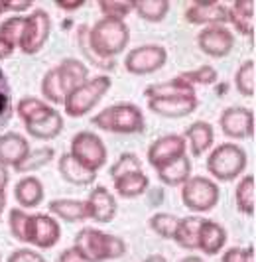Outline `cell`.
I'll list each match as a JSON object with an SVG mask.
<instances>
[{"instance_id":"cell-38","label":"cell","mask_w":256,"mask_h":262,"mask_svg":"<svg viewBox=\"0 0 256 262\" xmlns=\"http://www.w3.org/2000/svg\"><path fill=\"white\" fill-rule=\"evenodd\" d=\"M77 46L81 53L85 55V59L89 61L91 66L99 67V69H113V59H101L99 55H95V52L91 50L89 46V26L87 24H81L77 28Z\"/></svg>"},{"instance_id":"cell-33","label":"cell","mask_w":256,"mask_h":262,"mask_svg":"<svg viewBox=\"0 0 256 262\" xmlns=\"http://www.w3.org/2000/svg\"><path fill=\"white\" fill-rule=\"evenodd\" d=\"M234 87L243 97L252 99L256 95V61L254 59H246L243 61L237 73H234Z\"/></svg>"},{"instance_id":"cell-16","label":"cell","mask_w":256,"mask_h":262,"mask_svg":"<svg viewBox=\"0 0 256 262\" xmlns=\"http://www.w3.org/2000/svg\"><path fill=\"white\" fill-rule=\"evenodd\" d=\"M30 142L24 134L16 130L0 132V166L16 170L30 152Z\"/></svg>"},{"instance_id":"cell-42","label":"cell","mask_w":256,"mask_h":262,"mask_svg":"<svg viewBox=\"0 0 256 262\" xmlns=\"http://www.w3.org/2000/svg\"><path fill=\"white\" fill-rule=\"evenodd\" d=\"M22 28H24V16H8L0 22V38L6 39L14 48H18Z\"/></svg>"},{"instance_id":"cell-32","label":"cell","mask_w":256,"mask_h":262,"mask_svg":"<svg viewBox=\"0 0 256 262\" xmlns=\"http://www.w3.org/2000/svg\"><path fill=\"white\" fill-rule=\"evenodd\" d=\"M55 158V150L51 146H39V148H30L28 156L22 160V164L16 168L18 173L24 176H32L34 171H38L39 168L48 166L51 160Z\"/></svg>"},{"instance_id":"cell-26","label":"cell","mask_w":256,"mask_h":262,"mask_svg":"<svg viewBox=\"0 0 256 262\" xmlns=\"http://www.w3.org/2000/svg\"><path fill=\"white\" fill-rule=\"evenodd\" d=\"M51 111H53V106L48 105V103H46L44 99H39V97H24V99H20V101L14 105V113H16L18 118L24 122V126L44 120Z\"/></svg>"},{"instance_id":"cell-10","label":"cell","mask_w":256,"mask_h":262,"mask_svg":"<svg viewBox=\"0 0 256 262\" xmlns=\"http://www.w3.org/2000/svg\"><path fill=\"white\" fill-rule=\"evenodd\" d=\"M167 61V50L160 43H144L132 48L124 57V69L132 75H150L160 71Z\"/></svg>"},{"instance_id":"cell-8","label":"cell","mask_w":256,"mask_h":262,"mask_svg":"<svg viewBox=\"0 0 256 262\" xmlns=\"http://www.w3.org/2000/svg\"><path fill=\"white\" fill-rule=\"evenodd\" d=\"M51 34V18L50 14L41 8H36L32 12L24 16V28H22V36L18 41V48L26 55H36L44 50V46L48 43Z\"/></svg>"},{"instance_id":"cell-12","label":"cell","mask_w":256,"mask_h":262,"mask_svg":"<svg viewBox=\"0 0 256 262\" xmlns=\"http://www.w3.org/2000/svg\"><path fill=\"white\" fill-rule=\"evenodd\" d=\"M187 154V144L181 134H164L156 138L148 148V164L154 170H160L167 166L169 162Z\"/></svg>"},{"instance_id":"cell-34","label":"cell","mask_w":256,"mask_h":262,"mask_svg":"<svg viewBox=\"0 0 256 262\" xmlns=\"http://www.w3.org/2000/svg\"><path fill=\"white\" fill-rule=\"evenodd\" d=\"M39 89H41V99L48 105H63L65 93H63V87H61V81L57 77V69L55 67H51V69L46 71Z\"/></svg>"},{"instance_id":"cell-56","label":"cell","mask_w":256,"mask_h":262,"mask_svg":"<svg viewBox=\"0 0 256 262\" xmlns=\"http://www.w3.org/2000/svg\"><path fill=\"white\" fill-rule=\"evenodd\" d=\"M0 262H2V256H0Z\"/></svg>"},{"instance_id":"cell-13","label":"cell","mask_w":256,"mask_h":262,"mask_svg":"<svg viewBox=\"0 0 256 262\" xmlns=\"http://www.w3.org/2000/svg\"><path fill=\"white\" fill-rule=\"evenodd\" d=\"M197 48L209 57H227L234 48V34L229 26H207L197 34Z\"/></svg>"},{"instance_id":"cell-23","label":"cell","mask_w":256,"mask_h":262,"mask_svg":"<svg viewBox=\"0 0 256 262\" xmlns=\"http://www.w3.org/2000/svg\"><path fill=\"white\" fill-rule=\"evenodd\" d=\"M57 170H59V176L63 178L67 184H71V185H91L97 180V171L85 168V166H83L81 162H77L69 152H65V154L59 156Z\"/></svg>"},{"instance_id":"cell-44","label":"cell","mask_w":256,"mask_h":262,"mask_svg":"<svg viewBox=\"0 0 256 262\" xmlns=\"http://www.w3.org/2000/svg\"><path fill=\"white\" fill-rule=\"evenodd\" d=\"M6 262H48L44 258V254L36 249H16L8 256Z\"/></svg>"},{"instance_id":"cell-1","label":"cell","mask_w":256,"mask_h":262,"mask_svg":"<svg viewBox=\"0 0 256 262\" xmlns=\"http://www.w3.org/2000/svg\"><path fill=\"white\" fill-rule=\"evenodd\" d=\"M73 249L83 262L116 260L126 254V243L116 235L102 233L95 227H83L75 235Z\"/></svg>"},{"instance_id":"cell-7","label":"cell","mask_w":256,"mask_h":262,"mask_svg":"<svg viewBox=\"0 0 256 262\" xmlns=\"http://www.w3.org/2000/svg\"><path fill=\"white\" fill-rule=\"evenodd\" d=\"M69 154L75 158L77 162H81L85 168L99 171L106 164L109 150H106V144L102 142V138L99 134H95L91 130H79L71 138Z\"/></svg>"},{"instance_id":"cell-41","label":"cell","mask_w":256,"mask_h":262,"mask_svg":"<svg viewBox=\"0 0 256 262\" xmlns=\"http://www.w3.org/2000/svg\"><path fill=\"white\" fill-rule=\"evenodd\" d=\"M138 170H142V160L138 158V154H134V152H122L113 162V166L109 168V173H111L113 180H116V178H120L124 173L138 171Z\"/></svg>"},{"instance_id":"cell-50","label":"cell","mask_w":256,"mask_h":262,"mask_svg":"<svg viewBox=\"0 0 256 262\" xmlns=\"http://www.w3.org/2000/svg\"><path fill=\"white\" fill-rule=\"evenodd\" d=\"M243 262H256L254 245H248L246 249H243Z\"/></svg>"},{"instance_id":"cell-53","label":"cell","mask_w":256,"mask_h":262,"mask_svg":"<svg viewBox=\"0 0 256 262\" xmlns=\"http://www.w3.org/2000/svg\"><path fill=\"white\" fill-rule=\"evenodd\" d=\"M179 262H205L201 256H197V254H187V256H183Z\"/></svg>"},{"instance_id":"cell-5","label":"cell","mask_w":256,"mask_h":262,"mask_svg":"<svg viewBox=\"0 0 256 262\" xmlns=\"http://www.w3.org/2000/svg\"><path fill=\"white\" fill-rule=\"evenodd\" d=\"M111 87H113L111 75H95V77L87 79L85 83H81L79 87L65 95V115L73 118L85 117L101 103V99L111 91Z\"/></svg>"},{"instance_id":"cell-25","label":"cell","mask_w":256,"mask_h":262,"mask_svg":"<svg viewBox=\"0 0 256 262\" xmlns=\"http://www.w3.org/2000/svg\"><path fill=\"white\" fill-rule=\"evenodd\" d=\"M113 187H115V195L122 197V199H134V197L146 193V189L150 187V178L144 170L130 171L120 178L113 180Z\"/></svg>"},{"instance_id":"cell-18","label":"cell","mask_w":256,"mask_h":262,"mask_svg":"<svg viewBox=\"0 0 256 262\" xmlns=\"http://www.w3.org/2000/svg\"><path fill=\"white\" fill-rule=\"evenodd\" d=\"M183 140L189 148L193 158H201L205 156L211 148H213V142H215V128L211 122L207 120H195L191 122L185 130H183Z\"/></svg>"},{"instance_id":"cell-9","label":"cell","mask_w":256,"mask_h":262,"mask_svg":"<svg viewBox=\"0 0 256 262\" xmlns=\"http://www.w3.org/2000/svg\"><path fill=\"white\" fill-rule=\"evenodd\" d=\"M61 238V227L50 213H34L28 215L24 231V243L36 249H53Z\"/></svg>"},{"instance_id":"cell-28","label":"cell","mask_w":256,"mask_h":262,"mask_svg":"<svg viewBox=\"0 0 256 262\" xmlns=\"http://www.w3.org/2000/svg\"><path fill=\"white\" fill-rule=\"evenodd\" d=\"M63 126H65L63 115H61L57 108H53L44 120L34 122V124H28V126H24V128H26V132H28V136L46 142V140L57 138V136L61 134V130H63Z\"/></svg>"},{"instance_id":"cell-48","label":"cell","mask_w":256,"mask_h":262,"mask_svg":"<svg viewBox=\"0 0 256 262\" xmlns=\"http://www.w3.org/2000/svg\"><path fill=\"white\" fill-rule=\"evenodd\" d=\"M57 262H83L81 260V256L77 254V250L73 247H69V249H65L61 254H59V260Z\"/></svg>"},{"instance_id":"cell-45","label":"cell","mask_w":256,"mask_h":262,"mask_svg":"<svg viewBox=\"0 0 256 262\" xmlns=\"http://www.w3.org/2000/svg\"><path fill=\"white\" fill-rule=\"evenodd\" d=\"M6 2V12H10L12 16H22L32 8V0H4Z\"/></svg>"},{"instance_id":"cell-55","label":"cell","mask_w":256,"mask_h":262,"mask_svg":"<svg viewBox=\"0 0 256 262\" xmlns=\"http://www.w3.org/2000/svg\"><path fill=\"white\" fill-rule=\"evenodd\" d=\"M4 14H6V2L0 0V16H4Z\"/></svg>"},{"instance_id":"cell-4","label":"cell","mask_w":256,"mask_h":262,"mask_svg":"<svg viewBox=\"0 0 256 262\" xmlns=\"http://www.w3.org/2000/svg\"><path fill=\"white\" fill-rule=\"evenodd\" d=\"M246 150L237 142H221L207 156V171L215 182H232L246 170Z\"/></svg>"},{"instance_id":"cell-27","label":"cell","mask_w":256,"mask_h":262,"mask_svg":"<svg viewBox=\"0 0 256 262\" xmlns=\"http://www.w3.org/2000/svg\"><path fill=\"white\" fill-rule=\"evenodd\" d=\"M158 171V178L164 185H169V187H181L189 178H191V158L181 156L174 162H169L167 166L160 168Z\"/></svg>"},{"instance_id":"cell-11","label":"cell","mask_w":256,"mask_h":262,"mask_svg":"<svg viewBox=\"0 0 256 262\" xmlns=\"http://www.w3.org/2000/svg\"><path fill=\"white\" fill-rule=\"evenodd\" d=\"M219 126L223 134L230 140H246L254 138V111L246 106H227L221 117Z\"/></svg>"},{"instance_id":"cell-14","label":"cell","mask_w":256,"mask_h":262,"mask_svg":"<svg viewBox=\"0 0 256 262\" xmlns=\"http://www.w3.org/2000/svg\"><path fill=\"white\" fill-rule=\"evenodd\" d=\"M183 18L195 26H227L229 24V6L223 2H199V0H195L185 8Z\"/></svg>"},{"instance_id":"cell-20","label":"cell","mask_w":256,"mask_h":262,"mask_svg":"<svg viewBox=\"0 0 256 262\" xmlns=\"http://www.w3.org/2000/svg\"><path fill=\"white\" fill-rule=\"evenodd\" d=\"M46 189L38 176H22L14 185V199L22 209H34L41 205Z\"/></svg>"},{"instance_id":"cell-52","label":"cell","mask_w":256,"mask_h":262,"mask_svg":"<svg viewBox=\"0 0 256 262\" xmlns=\"http://www.w3.org/2000/svg\"><path fill=\"white\" fill-rule=\"evenodd\" d=\"M142 262H167V258L164 254H150V256H146Z\"/></svg>"},{"instance_id":"cell-47","label":"cell","mask_w":256,"mask_h":262,"mask_svg":"<svg viewBox=\"0 0 256 262\" xmlns=\"http://www.w3.org/2000/svg\"><path fill=\"white\" fill-rule=\"evenodd\" d=\"M55 6L65 12H73V10H79L81 6H85V0H55Z\"/></svg>"},{"instance_id":"cell-40","label":"cell","mask_w":256,"mask_h":262,"mask_svg":"<svg viewBox=\"0 0 256 262\" xmlns=\"http://www.w3.org/2000/svg\"><path fill=\"white\" fill-rule=\"evenodd\" d=\"M179 77L183 79L185 83H189L191 87H197V85H211V83H215L219 79V73L213 66L205 63V66H199L195 67V69L179 73Z\"/></svg>"},{"instance_id":"cell-39","label":"cell","mask_w":256,"mask_h":262,"mask_svg":"<svg viewBox=\"0 0 256 262\" xmlns=\"http://www.w3.org/2000/svg\"><path fill=\"white\" fill-rule=\"evenodd\" d=\"M179 217L172 215V213H166V211H158L150 217V229L158 236L162 238H174V233H176V227H178Z\"/></svg>"},{"instance_id":"cell-6","label":"cell","mask_w":256,"mask_h":262,"mask_svg":"<svg viewBox=\"0 0 256 262\" xmlns=\"http://www.w3.org/2000/svg\"><path fill=\"white\" fill-rule=\"evenodd\" d=\"M221 199V187L207 176H191L181 185V201L193 213H207L215 209Z\"/></svg>"},{"instance_id":"cell-30","label":"cell","mask_w":256,"mask_h":262,"mask_svg":"<svg viewBox=\"0 0 256 262\" xmlns=\"http://www.w3.org/2000/svg\"><path fill=\"white\" fill-rule=\"evenodd\" d=\"M183 95H195V87L185 83L179 75L169 81L152 83L144 89L146 99H167V97H183Z\"/></svg>"},{"instance_id":"cell-31","label":"cell","mask_w":256,"mask_h":262,"mask_svg":"<svg viewBox=\"0 0 256 262\" xmlns=\"http://www.w3.org/2000/svg\"><path fill=\"white\" fill-rule=\"evenodd\" d=\"M199 223H201V217H197V215H189V217L179 219L172 241H176L178 247H181L183 250H197Z\"/></svg>"},{"instance_id":"cell-37","label":"cell","mask_w":256,"mask_h":262,"mask_svg":"<svg viewBox=\"0 0 256 262\" xmlns=\"http://www.w3.org/2000/svg\"><path fill=\"white\" fill-rule=\"evenodd\" d=\"M99 10L102 18L124 22L126 16L134 12V0H99Z\"/></svg>"},{"instance_id":"cell-51","label":"cell","mask_w":256,"mask_h":262,"mask_svg":"<svg viewBox=\"0 0 256 262\" xmlns=\"http://www.w3.org/2000/svg\"><path fill=\"white\" fill-rule=\"evenodd\" d=\"M8 182H10V176H8V168L0 166V191H6V187H8Z\"/></svg>"},{"instance_id":"cell-35","label":"cell","mask_w":256,"mask_h":262,"mask_svg":"<svg viewBox=\"0 0 256 262\" xmlns=\"http://www.w3.org/2000/svg\"><path fill=\"white\" fill-rule=\"evenodd\" d=\"M134 12L146 22H162L169 12L167 0H134Z\"/></svg>"},{"instance_id":"cell-17","label":"cell","mask_w":256,"mask_h":262,"mask_svg":"<svg viewBox=\"0 0 256 262\" xmlns=\"http://www.w3.org/2000/svg\"><path fill=\"white\" fill-rule=\"evenodd\" d=\"M199 101L197 95H183V97H167V99H148V108L154 115L164 118H181L191 115L197 108Z\"/></svg>"},{"instance_id":"cell-43","label":"cell","mask_w":256,"mask_h":262,"mask_svg":"<svg viewBox=\"0 0 256 262\" xmlns=\"http://www.w3.org/2000/svg\"><path fill=\"white\" fill-rule=\"evenodd\" d=\"M26 221H28V213L22 207H14L8 213V229L16 241L24 243V231H26Z\"/></svg>"},{"instance_id":"cell-2","label":"cell","mask_w":256,"mask_h":262,"mask_svg":"<svg viewBox=\"0 0 256 262\" xmlns=\"http://www.w3.org/2000/svg\"><path fill=\"white\" fill-rule=\"evenodd\" d=\"M130 41V28L126 22L101 18L89 26V46L101 59H115L124 52Z\"/></svg>"},{"instance_id":"cell-19","label":"cell","mask_w":256,"mask_h":262,"mask_svg":"<svg viewBox=\"0 0 256 262\" xmlns=\"http://www.w3.org/2000/svg\"><path fill=\"white\" fill-rule=\"evenodd\" d=\"M227 245V229L215 219H201L197 231V250L207 256H215Z\"/></svg>"},{"instance_id":"cell-54","label":"cell","mask_w":256,"mask_h":262,"mask_svg":"<svg viewBox=\"0 0 256 262\" xmlns=\"http://www.w3.org/2000/svg\"><path fill=\"white\" fill-rule=\"evenodd\" d=\"M6 209V191H0V215Z\"/></svg>"},{"instance_id":"cell-36","label":"cell","mask_w":256,"mask_h":262,"mask_svg":"<svg viewBox=\"0 0 256 262\" xmlns=\"http://www.w3.org/2000/svg\"><path fill=\"white\" fill-rule=\"evenodd\" d=\"M14 115V101H12V85L6 77V73L0 67V132L10 122Z\"/></svg>"},{"instance_id":"cell-21","label":"cell","mask_w":256,"mask_h":262,"mask_svg":"<svg viewBox=\"0 0 256 262\" xmlns=\"http://www.w3.org/2000/svg\"><path fill=\"white\" fill-rule=\"evenodd\" d=\"M48 209H50L51 217L67 221V223H81V221L89 219V211H87L85 199H69V197L51 199Z\"/></svg>"},{"instance_id":"cell-22","label":"cell","mask_w":256,"mask_h":262,"mask_svg":"<svg viewBox=\"0 0 256 262\" xmlns=\"http://www.w3.org/2000/svg\"><path fill=\"white\" fill-rule=\"evenodd\" d=\"M55 69H57V77L61 81V87H63L65 95L89 79V67H87V63H83L81 59H75V57L61 59L55 66Z\"/></svg>"},{"instance_id":"cell-49","label":"cell","mask_w":256,"mask_h":262,"mask_svg":"<svg viewBox=\"0 0 256 262\" xmlns=\"http://www.w3.org/2000/svg\"><path fill=\"white\" fill-rule=\"evenodd\" d=\"M14 52H16V48L10 46L6 39L0 38V61H4V59H8V57H12Z\"/></svg>"},{"instance_id":"cell-46","label":"cell","mask_w":256,"mask_h":262,"mask_svg":"<svg viewBox=\"0 0 256 262\" xmlns=\"http://www.w3.org/2000/svg\"><path fill=\"white\" fill-rule=\"evenodd\" d=\"M221 262H243V249L241 247H230L223 252Z\"/></svg>"},{"instance_id":"cell-15","label":"cell","mask_w":256,"mask_h":262,"mask_svg":"<svg viewBox=\"0 0 256 262\" xmlns=\"http://www.w3.org/2000/svg\"><path fill=\"white\" fill-rule=\"evenodd\" d=\"M85 203H87V211H89L91 221L111 223L116 217V211H118L116 195L111 189H106L104 185H95L89 191Z\"/></svg>"},{"instance_id":"cell-3","label":"cell","mask_w":256,"mask_h":262,"mask_svg":"<svg viewBox=\"0 0 256 262\" xmlns=\"http://www.w3.org/2000/svg\"><path fill=\"white\" fill-rule=\"evenodd\" d=\"M91 124L113 134H138L146 128V118L138 105L116 103L93 115Z\"/></svg>"},{"instance_id":"cell-29","label":"cell","mask_w":256,"mask_h":262,"mask_svg":"<svg viewBox=\"0 0 256 262\" xmlns=\"http://www.w3.org/2000/svg\"><path fill=\"white\" fill-rule=\"evenodd\" d=\"M234 205L246 217H254L256 213V178L252 173H244L234 187Z\"/></svg>"},{"instance_id":"cell-24","label":"cell","mask_w":256,"mask_h":262,"mask_svg":"<svg viewBox=\"0 0 256 262\" xmlns=\"http://www.w3.org/2000/svg\"><path fill=\"white\" fill-rule=\"evenodd\" d=\"M254 0H234L229 6V22L243 36H250V38L254 36Z\"/></svg>"}]
</instances>
